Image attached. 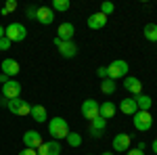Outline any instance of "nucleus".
Here are the masks:
<instances>
[{
    "label": "nucleus",
    "instance_id": "obj_38",
    "mask_svg": "<svg viewBox=\"0 0 157 155\" xmlns=\"http://www.w3.org/2000/svg\"><path fill=\"white\" fill-rule=\"evenodd\" d=\"M86 155H92V153H86Z\"/></svg>",
    "mask_w": 157,
    "mask_h": 155
},
{
    "label": "nucleus",
    "instance_id": "obj_12",
    "mask_svg": "<svg viewBox=\"0 0 157 155\" xmlns=\"http://www.w3.org/2000/svg\"><path fill=\"white\" fill-rule=\"evenodd\" d=\"M124 88L134 96L143 95V82H140L138 78H134V76H126V78H124Z\"/></svg>",
    "mask_w": 157,
    "mask_h": 155
},
{
    "label": "nucleus",
    "instance_id": "obj_35",
    "mask_svg": "<svg viewBox=\"0 0 157 155\" xmlns=\"http://www.w3.org/2000/svg\"><path fill=\"white\" fill-rule=\"evenodd\" d=\"M61 42H63V40H61V38H57V36H55V40H52V44H55V46L59 48V44H61Z\"/></svg>",
    "mask_w": 157,
    "mask_h": 155
},
{
    "label": "nucleus",
    "instance_id": "obj_36",
    "mask_svg": "<svg viewBox=\"0 0 157 155\" xmlns=\"http://www.w3.org/2000/svg\"><path fill=\"white\" fill-rule=\"evenodd\" d=\"M0 38H4V25H0Z\"/></svg>",
    "mask_w": 157,
    "mask_h": 155
},
{
    "label": "nucleus",
    "instance_id": "obj_21",
    "mask_svg": "<svg viewBox=\"0 0 157 155\" xmlns=\"http://www.w3.org/2000/svg\"><path fill=\"white\" fill-rule=\"evenodd\" d=\"M134 101H136V107H138V111H151V105H153L151 96L138 95V96H134Z\"/></svg>",
    "mask_w": 157,
    "mask_h": 155
},
{
    "label": "nucleus",
    "instance_id": "obj_9",
    "mask_svg": "<svg viewBox=\"0 0 157 155\" xmlns=\"http://www.w3.org/2000/svg\"><path fill=\"white\" fill-rule=\"evenodd\" d=\"M105 128H107V119L98 115V118H94L92 122H90V126H88V134H90L92 138H101L103 132H105Z\"/></svg>",
    "mask_w": 157,
    "mask_h": 155
},
{
    "label": "nucleus",
    "instance_id": "obj_5",
    "mask_svg": "<svg viewBox=\"0 0 157 155\" xmlns=\"http://www.w3.org/2000/svg\"><path fill=\"white\" fill-rule=\"evenodd\" d=\"M132 118H134V128L138 132L151 130V126H153V115H151V111H136Z\"/></svg>",
    "mask_w": 157,
    "mask_h": 155
},
{
    "label": "nucleus",
    "instance_id": "obj_16",
    "mask_svg": "<svg viewBox=\"0 0 157 155\" xmlns=\"http://www.w3.org/2000/svg\"><path fill=\"white\" fill-rule=\"evenodd\" d=\"M73 34H75V27H73V23H61L59 27H57V38H61L63 42H67V40H73Z\"/></svg>",
    "mask_w": 157,
    "mask_h": 155
},
{
    "label": "nucleus",
    "instance_id": "obj_18",
    "mask_svg": "<svg viewBox=\"0 0 157 155\" xmlns=\"http://www.w3.org/2000/svg\"><path fill=\"white\" fill-rule=\"evenodd\" d=\"M120 111H121V113H126V115H134V113L138 111L134 96H126V99H121V101H120Z\"/></svg>",
    "mask_w": 157,
    "mask_h": 155
},
{
    "label": "nucleus",
    "instance_id": "obj_4",
    "mask_svg": "<svg viewBox=\"0 0 157 155\" xmlns=\"http://www.w3.org/2000/svg\"><path fill=\"white\" fill-rule=\"evenodd\" d=\"M4 36L9 38L11 42H23L27 38V29L23 23H9L4 27Z\"/></svg>",
    "mask_w": 157,
    "mask_h": 155
},
{
    "label": "nucleus",
    "instance_id": "obj_2",
    "mask_svg": "<svg viewBox=\"0 0 157 155\" xmlns=\"http://www.w3.org/2000/svg\"><path fill=\"white\" fill-rule=\"evenodd\" d=\"M128 69H130V65H128V61H124V59H115L107 65L109 78L115 80V82H117V80H124V78L128 76Z\"/></svg>",
    "mask_w": 157,
    "mask_h": 155
},
{
    "label": "nucleus",
    "instance_id": "obj_37",
    "mask_svg": "<svg viewBox=\"0 0 157 155\" xmlns=\"http://www.w3.org/2000/svg\"><path fill=\"white\" fill-rule=\"evenodd\" d=\"M101 155H113V153H111V151H105V153H101Z\"/></svg>",
    "mask_w": 157,
    "mask_h": 155
},
{
    "label": "nucleus",
    "instance_id": "obj_34",
    "mask_svg": "<svg viewBox=\"0 0 157 155\" xmlns=\"http://www.w3.org/2000/svg\"><path fill=\"white\" fill-rule=\"evenodd\" d=\"M151 151H153V153L157 155V138H155V141H153V143H151Z\"/></svg>",
    "mask_w": 157,
    "mask_h": 155
},
{
    "label": "nucleus",
    "instance_id": "obj_31",
    "mask_svg": "<svg viewBox=\"0 0 157 155\" xmlns=\"http://www.w3.org/2000/svg\"><path fill=\"white\" fill-rule=\"evenodd\" d=\"M27 17L29 19H36V9L34 6H27Z\"/></svg>",
    "mask_w": 157,
    "mask_h": 155
},
{
    "label": "nucleus",
    "instance_id": "obj_7",
    "mask_svg": "<svg viewBox=\"0 0 157 155\" xmlns=\"http://www.w3.org/2000/svg\"><path fill=\"white\" fill-rule=\"evenodd\" d=\"M98 107H101V105H98L94 99H86L84 103H82V115H84L88 122H92L94 118H98V115H101Z\"/></svg>",
    "mask_w": 157,
    "mask_h": 155
},
{
    "label": "nucleus",
    "instance_id": "obj_30",
    "mask_svg": "<svg viewBox=\"0 0 157 155\" xmlns=\"http://www.w3.org/2000/svg\"><path fill=\"white\" fill-rule=\"evenodd\" d=\"M19 155H38V151L36 149H27V147H25L23 151H19Z\"/></svg>",
    "mask_w": 157,
    "mask_h": 155
},
{
    "label": "nucleus",
    "instance_id": "obj_22",
    "mask_svg": "<svg viewBox=\"0 0 157 155\" xmlns=\"http://www.w3.org/2000/svg\"><path fill=\"white\" fill-rule=\"evenodd\" d=\"M117 90V84H115V80H111V78H107V80H101V92L103 95H113Z\"/></svg>",
    "mask_w": 157,
    "mask_h": 155
},
{
    "label": "nucleus",
    "instance_id": "obj_19",
    "mask_svg": "<svg viewBox=\"0 0 157 155\" xmlns=\"http://www.w3.org/2000/svg\"><path fill=\"white\" fill-rule=\"evenodd\" d=\"M98 111H101V118H115V113H117V107H115V103H111V101H105V103H101V107H98Z\"/></svg>",
    "mask_w": 157,
    "mask_h": 155
},
{
    "label": "nucleus",
    "instance_id": "obj_26",
    "mask_svg": "<svg viewBox=\"0 0 157 155\" xmlns=\"http://www.w3.org/2000/svg\"><path fill=\"white\" fill-rule=\"evenodd\" d=\"M113 11H115V6H113V2H103V4H101V11H98V13H103L105 17H109V15H111Z\"/></svg>",
    "mask_w": 157,
    "mask_h": 155
},
{
    "label": "nucleus",
    "instance_id": "obj_24",
    "mask_svg": "<svg viewBox=\"0 0 157 155\" xmlns=\"http://www.w3.org/2000/svg\"><path fill=\"white\" fill-rule=\"evenodd\" d=\"M69 6H71V2L69 0H52V11H59V13H65L69 11Z\"/></svg>",
    "mask_w": 157,
    "mask_h": 155
},
{
    "label": "nucleus",
    "instance_id": "obj_6",
    "mask_svg": "<svg viewBox=\"0 0 157 155\" xmlns=\"http://www.w3.org/2000/svg\"><path fill=\"white\" fill-rule=\"evenodd\" d=\"M130 143H132V138H130V134H126V132H120V134H115L113 136V141H111V147H113V151H117V153H126L128 149H130Z\"/></svg>",
    "mask_w": 157,
    "mask_h": 155
},
{
    "label": "nucleus",
    "instance_id": "obj_23",
    "mask_svg": "<svg viewBox=\"0 0 157 155\" xmlns=\"http://www.w3.org/2000/svg\"><path fill=\"white\" fill-rule=\"evenodd\" d=\"M143 34H145V40L157 42V23H147L145 29H143Z\"/></svg>",
    "mask_w": 157,
    "mask_h": 155
},
{
    "label": "nucleus",
    "instance_id": "obj_1",
    "mask_svg": "<svg viewBox=\"0 0 157 155\" xmlns=\"http://www.w3.org/2000/svg\"><path fill=\"white\" fill-rule=\"evenodd\" d=\"M48 132L52 136V141H61V138H67V134L71 130H69V124H67L65 118H50Z\"/></svg>",
    "mask_w": 157,
    "mask_h": 155
},
{
    "label": "nucleus",
    "instance_id": "obj_20",
    "mask_svg": "<svg viewBox=\"0 0 157 155\" xmlns=\"http://www.w3.org/2000/svg\"><path fill=\"white\" fill-rule=\"evenodd\" d=\"M29 115L36 119L38 124H44V122H46V118H48L46 107H42V105H32V113H29Z\"/></svg>",
    "mask_w": 157,
    "mask_h": 155
},
{
    "label": "nucleus",
    "instance_id": "obj_32",
    "mask_svg": "<svg viewBox=\"0 0 157 155\" xmlns=\"http://www.w3.org/2000/svg\"><path fill=\"white\" fill-rule=\"evenodd\" d=\"M126 155H145V151H140V149H134V151H126Z\"/></svg>",
    "mask_w": 157,
    "mask_h": 155
},
{
    "label": "nucleus",
    "instance_id": "obj_29",
    "mask_svg": "<svg viewBox=\"0 0 157 155\" xmlns=\"http://www.w3.org/2000/svg\"><path fill=\"white\" fill-rule=\"evenodd\" d=\"M97 76L101 78V80H107V78H109V73H107V67H98V69H97Z\"/></svg>",
    "mask_w": 157,
    "mask_h": 155
},
{
    "label": "nucleus",
    "instance_id": "obj_33",
    "mask_svg": "<svg viewBox=\"0 0 157 155\" xmlns=\"http://www.w3.org/2000/svg\"><path fill=\"white\" fill-rule=\"evenodd\" d=\"M9 80H11L9 76H4V73H0V84H2V86H4V84L9 82Z\"/></svg>",
    "mask_w": 157,
    "mask_h": 155
},
{
    "label": "nucleus",
    "instance_id": "obj_10",
    "mask_svg": "<svg viewBox=\"0 0 157 155\" xmlns=\"http://www.w3.org/2000/svg\"><path fill=\"white\" fill-rule=\"evenodd\" d=\"M42 143H44V138H42V134L38 130H27L23 134V145L27 149H38Z\"/></svg>",
    "mask_w": 157,
    "mask_h": 155
},
{
    "label": "nucleus",
    "instance_id": "obj_27",
    "mask_svg": "<svg viewBox=\"0 0 157 155\" xmlns=\"http://www.w3.org/2000/svg\"><path fill=\"white\" fill-rule=\"evenodd\" d=\"M11 11H17V2H15V0H9V2L2 6V11H0V13H2V15H9Z\"/></svg>",
    "mask_w": 157,
    "mask_h": 155
},
{
    "label": "nucleus",
    "instance_id": "obj_3",
    "mask_svg": "<svg viewBox=\"0 0 157 155\" xmlns=\"http://www.w3.org/2000/svg\"><path fill=\"white\" fill-rule=\"evenodd\" d=\"M6 109L11 111L13 115H19V118H25V115L32 113V105H29V101H23L21 96H19V99H11V101L6 103Z\"/></svg>",
    "mask_w": 157,
    "mask_h": 155
},
{
    "label": "nucleus",
    "instance_id": "obj_13",
    "mask_svg": "<svg viewBox=\"0 0 157 155\" xmlns=\"http://www.w3.org/2000/svg\"><path fill=\"white\" fill-rule=\"evenodd\" d=\"M36 151L38 155H61V145L59 141H44Z\"/></svg>",
    "mask_w": 157,
    "mask_h": 155
},
{
    "label": "nucleus",
    "instance_id": "obj_15",
    "mask_svg": "<svg viewBox=\"0 0 157 155\" xmlns=\"http://www.w3.org/2000/svg\"><path fill=\"white\" fill-rule=\"evenodd\" d=\"M19 63L15 59H4L2 63H0V73H4V76H9V78H13V76H17L19 73Z\"/></svg>",
    "mask_w": 157,
    "mask_h": 155
},
{
    "label": "nucleus",
    "instance_id": "obj_11",
    "mask_svg": "<svg viewBox=\"0 0 157 155\" xmlns=\"http://www.w3.org/2000/svg\"><path fill=\"white\" fill-rule=\"evenodd\" d=\"M36 21L40 25H50L55 21V11L50 6H38L36 9Z\"/></svg>",
    "mask_w": 157,
    "mask_h": 155
},
{
    "label": "nucleus",
    "instance_id": "obj_17",
    "mask_svg": "<svg viewBox=\"0 0 157 155\" xmlns=\"http://www.w3.org/2000/svg\"><path fill=\"white\" fill-rule=\"evenodd\" d=\"M88 27L90 29H103L105 25H107V17L103 15V13H92L90 17H88Z\"/></svg>",
    "mask_w": 157,
    "mask_h": 155
},
{
    "label": "nucleus",
    "instance_id": "obj_28",
    "mask_svg": "<svg viewBox=\"0 0 157 155\" xmlns=\"http://www.w3.org/2000/svg\"><path fill=\"white\" fill-rule=\"evenodd\" d=\"M11 40H9V38L4 36V38H0V50H9V48H11Z\"/></svg>",
    "mask_w": 157,
    "mask_h": 155
},
{
    "label": "nucleus",
    "instance_id": "obj_8",
    "mask_svg": "<svg viewBox=\"0 0 157 155\" xmlns=\"http://www.w3.org/2000/svg\"><path fill=\"white\" fill-rule=\"evenodd\" d=\"M19 96H21V84L17 80H9L2 86V99L11 101V99H19Z\"/></svg>",
    "mask_w": 157,
    "mask_h": 155
},
{
    "label": "nucleus",
    "instance_id": "obj_25",
    "mask_svg": "<svg viewBox=\"0 0 157 155\" xmlns=\"http://www.w3.org/2000/svg\"><path fill=\"white\" fill-rule=\"evenodd\" d=\"M67 145H69V147H80V145H82V134L69 132V134H67Z\"/></svg>",
    "mask_w": 157,
    "mask_h": 155
},
{
    "label": "nucleus",
    "instance_id": "obj_14",
    "mask_svg": "<svg viewBox=\"0 0 157 155\" xmlns=\"http://www.w3.org/2000/svg\"><path fill=\"white\" fill-rule=\"evenodd\" d=\"M59 55L63 57V59H73V57L78 55V46H75V42H73V40L61 42V44H59Z\"/></svg>",
    "mask_w": 157,
    "mask_h": 155
}]
</instances>
